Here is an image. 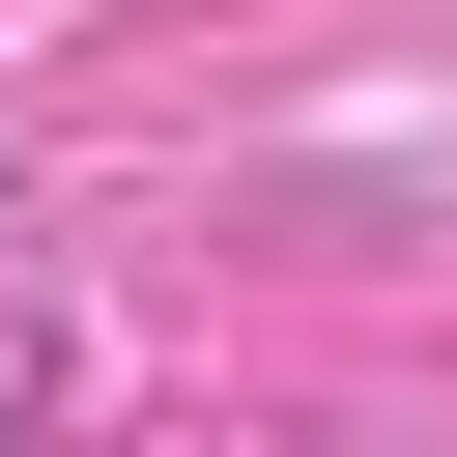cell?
Here are the masks:
<instances>
[{
  "mask_svg": "<svg viewBox=\"0 0 457 457\" xmlns=\"http://www.w3.org/2000/svg\"><path fill=\"white\" fill-rule=\"evenodd\" d=\"M29 400H57V343H29V314H0V428H29Z\"/></svg>",
  "mask_w": 457,
  "mask_h": 457,
  "instance_id": "cell-1",
  "label": "cell"
}]
</instances>
